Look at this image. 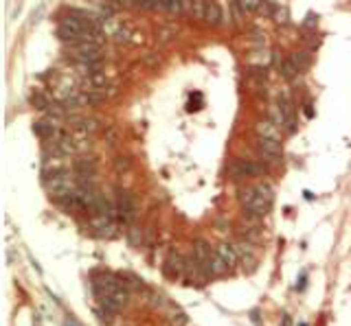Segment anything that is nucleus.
<instances>
[{
  "label": "nucleus",
  "instance_id": "obj_1",
  "mask_svg": "<svg viewBox=\"0 0 351 326\" xmlns=\"http://www.w3.org/2000/svg\"><path fill=\"white\" fill-rule=\"evenodd\" d=\"M270 173V164L266 160H248L235 158L228 164V176L231 179H246V177H264Z\"/></svg>",
  "mask_w": 351,
  "mask_h": 326
},
{
  "label": "nucleus",
  "instance_id": "obj_2",
  "mask_svg": "<svg viewBox=\"0 0 351 326\" xmlns=\"http://www.w3.org/2000/svg\"><path fill=\"white\" fill-rule=\"evenodd\" d=\"M44 188H46V193H49L51 200L59 201V200H64L66 195H70V193L77 191V179H75V176H70L68 171L66 173H57V176L46 179Z\"/></svg>",
  "mask_w": 351,
  "mask_h": 326
},
{
  "label": "nucleus",
  "instance_id": "obj_3",
  "mask_svg": "<svg viewBox=\"0 0 351 326\" xmlns=\"http://www.w3.org/2000/svg\"><path fill=\"white\" fill-rule=\"evenodd\" d=\"M101 42H90V40H79L75 44L68 46V55L75 61H92V59H99L101 57Z\"/></svg>",
  "mask_w": 351,
  "mask_h": 326
},
{
  "label": "nucleus",
  "instance_id": "obj_4",
  "mask_svg": "<svg viewBox=\"0 0 351 326\" xmlns=\"http://www.w3.org/2000/svg\"><path fill=\"white\" fill-rule=\"evenodd\" d=\"M116 219L121 221L123 226L134 224L136 219V204H134V197L130 195L128 191H116Z\"/></svg>",
  "mask_w": 351,
  "mask_h": 326
},
{
  "label": "nucleus",
  "instance_id": "obj_5",
  "mask_svg": "<svg viewBox=\"0 0 351 326\" xmlns=\"http://www.w3.org/2000/svg\"><path fill=\"white\" fill-rule=\"evenodd\" d=\"M90 228L92 232L99 239H114L119 234V224H116V217L110 215H90Z\"/></svg>",
  "mask_w": 351,
  "mask_h": 326
},
{
  "label": "nucleus",
  "instance_id": "obj_6",
  "mask_svg": "<svg viewBox=\"0 0 351 326\" xmlns=\"http://www.w3.org/2000/svg\"><path fill=\"white\" fill-rule=\"evenodd\" d=\"M257 149H259L261 158L268 164H281L283 162V145L281 140H270V138H257Z\"/></svg>",
  "mask_w": 351,
  "mask_h": 326
},
{
  "label": "nucleus",
  "instance_id": "obj_7",
  "mask_svg": "<svg viewBox=\"0 0 351 326\" xmlns=\"http://www.w3.org/2000/svg\"><path fill=\"white\" fill-rule=\"evenodd\" d=\"M185 267H187V258H182L180 252L171 250V252L167 254L165 263H162V274H165L167 278H171V280H176V278L185 276Z\"/></svg>",
  "mask_w": 351,
  "mask_h": 326
},
{
  "label": "nucleus",
  "instance_id": "obj_8",
  "mask_svg": "<svg viewBox=\"0 0 351 326\" xmlns=\"http://www.w3.org/2000/svg\"><path fill=\"white\" fill-rule=\"evenodd\" d=\"M235 245V252H237V258H240V263L244 265V269L248 272H252V269L257 267V250H255V243H250V241L242 239L237 241Z\"/></svg>",
  "mask_w": 351,
  "mask_h": 326
},
{
  "label": "nucleus",
  "instance_id": "obj_9",
  "mask_svg": "<svg viewBox=\"0 0 351 326\" xmlns=\"http://www.w3.org/2000/svg\"><path fill=\"white\" fill-rule=\"evenodd\" d=\"M33 134L37 136L40 140L49 143V140H57L59 136L64 134L57 125V119H49V121H37L33 123Z\"/></svg>",
  "mask_w": 351,
  "mask_h": 326
},
{
  "label": "nucleus",
  "instance_id": "obj_10",
  "mask_svg": "<svg viewBox=\"0 0 351 326\" xmlns=\"http://www.w3.org/2000/svg\"><path fill=\"white\" fill-rule=\"evenodd\" d=\"M66 155H55V158H44L42 160V179H49L57 173H66L68 164H66Z\"/></svg>",
  "mask_w": 351,
  "mask_h": 326
},
{
  "label": "nucleus",
  "instance_id": "obj_11",
  "mask_svg": "<svg viewBox=\"0 0 351 326\" xmlns=\"http://www.w3.org/2000/svg\"><path fill=\"white\" fill-rule=\"evenodd\" d=\"M257 138H270V140H281V127H277L270 119L259 121L255 125Z\"/></svg>",
  "mask_w": 351,
  "mask_h": 326
},
{
  "label": "nucleus",
  "instance_id": "obj_12",
  "mask_svg": "<svg viewBox=\"0 0 351 326\" xmlns=\"http://www.w3.org/2000/svg\"><path fill=\"white\" fill-rule=\"evenodd\" d=\"M224 22V11L215 0H209L207 2V18H204V25L209 26H222Z\"/></svg>",
  "mask_w": 351,
  "mask_h": 326
},
{
  "label": "nucleus",
  "instance_id": "obj_13",
  "mask_svg": "<svg viewBox=\"0 0 351 326\" xmlns=\"http://www.w3.org/2000/svg\"><path fill=\"white\" fill-rule=\"evenodd\" d=\"M193 256H195V261L200 263L204 269H207V263H209V258L213 256V252H211V245L207 243V241H202V239H198L193 243Z\"/></svg>",
  "mask_w": 351,
  "mask_h": 326
},
{
  "label": "nucleus",
  "instance_id": "obj_14",
  "mask_svg": "<svg viewBox=\"0 0 351 326\" xmlns=\"http://www.w3.org/2000/svg\"><path fill=\"white\" fill-rule=\"evenodd\" d=\"M215 252L224 258V263L228 265V269H233L237 265V261H240V258H237V252H235V245L233 243H219L217 248H215Z\"/></svg>",
  "mask_w": 351,
  "mask_h": 326
},
{
  "label": "nucleus",
  "instance_id": "obj_15",
  "mask_svg": "<svg viewBox=\"0 0 351 326\" xmlns=\"http://www.w3.org/2000/svg\"><path fill=\"white\" fill-rule=\"evenodd\" d=\"M81 86L83 90H104L108 86V77H106V73H95V75H88V77H83V81H81Z\"/></svg>",
  "mask_w": 351,
  "mask_h": 326
},
{
  "label": "nucleus",
  "instance_id": "obj_16",
  "mask_svg": "<svg viewBox=\"0 0 351 326\" xmlns=\"http://www.w3.org/2000/svg\"><path fill=\"white\" fill-rule=\"evenodd\" d=\"M290 59L294 61V66L298 68V73H307L312 66V53L310 50H294L292 55H290Z\"/></svg>",
  "mask_w": 351,
  "mask_h": 326
},
{
  "label": "nucleus",
  "instance_id": "obj_17",
  "mask_svg": "<svg viewBox=\"0 0 351 326\" xmlns=\"http://www.w3.org/2000/svg\"><path fill=\"white\" fill-rule=\"evenodd\" d=\"M226 272H228V265L224 263V258L219 256L217 252H213V256H211L207 263V274L209 276H222V274H226Z\"/></svg>",
  "mask_w": 351,
  "mask_h": 326
},
{
  "label": "nucleus",
  "instance_id": "obj_18",
  "mask_svg": "<svg viewBox=\"0 0 351 326\" xmlns=\"http://www.w3.org/2000/svg\"><path fill=\"white\" fill-rule=\"evenodd\" d=\"M207 2L209 0H191L189 2V13L193 20L204 22V18H207Z\"/></svg>",
  "mask_w": 351,
  "mask_h": 326
},
{
  "label": "nucleus",
  "instance_id": "obj_19",
  "mask_svg": "<svg viewBox=\"0 0 351 326\" xmlns=\"http://www.w3.org/2000/svg\"><path fill=\"white\" fill-rule=\"evenodd\" d=\"M29 103L35 107V110H40V112H49V107H51V99L46 97V94H42V92H37V90H33L31 92V97H29Z\"/></svg>",
  "mask_w": 351,
  "mask_h": 326
},
{
  "label": "nucleus",
  "instance_id": "obj_20",
  "mask_svg": "<svg viewBox=\"0 0 351 326\" xmlns=\"http://www.w3.org/2000/svg\"><path fill=\"white\" fill-rule=\"evenodd\" d=\"M279 73H281V77L288 79V81H292V79H297L298 75H301V73H298V68L294 66V61L290 59V57L283 59V61L279 64Z\"/></svg>",
  "mask_w": 351,
  "mask_h": 326
},
{
  "label": "nucleus",
  "instance_id": "obj_21",
  "mask_svg": "<svg viewBox=\"0 0 351 326\" xmlns=\"http://www.w3.org/2000/svg\"><path fill=\"white\" fill-rule=\"evenodd\" d=\"M125 237H128V243L132 245V248H140L143 245V230L138 228V226H134V224H130V226H125Z\"/></svg>",
  "mask_w": 351,
  "mask_h": 326
},
{
  "label": "nucleus",
  "instance_id": "obj_22",
  "mask_svg": "<svg viewBox=\"0 0 351 326\" xmlns=\"http://www.w3.org/2000/svg\"><path fill=\"white\" fill-rule=\"evenodd\" d=\"M132 37H136V35H134V31L130 29V26H119V29L112 33V40H114L116 44H130Z\"/></svg>",
  "mask_w": 351,
  "mask_h": 326
},
{
  "label": "nucleus",
  "instance_id": "obj_23",
  "mask_svg": "<svg viewBox=\"0 0 351 326\" xmlns=\"http://www.w3.org/2000/svg\"><path fill=\"white\" fill-rule=\"evenodd\" d=\"M274 11H277V4H274L272 0H261L259 9H257V13H259L261 18H272Z\"/></svg>",
  "mask_w": 351,
  "mask_h": 326
},
{
  "label": "nucleus",
  "instance_id": "obj_24",
  "mask_svg": "<svg viewBox=\"0 0 351 326\" xmlns=\"http://www.w3.org/2000/svg\"><path fill=\"white\" fill-rule=\"evenodd\" d=\"M167 322H169V326H187L189 324V318H187L185 311H171Z\"/></svg>",
  "mask_w": 351,
  "mask_h": 326
},
{
  "label": "nucleus",
  "instance_id": "obj_25",
  "mask_svg": "<svg viewBox=\"0 0 351 326\" xmlns=\"http://www.w3.org/2000/svg\"><path fill=\"white\" fill-rule=\"evenodd\" d=\"M255 188H257V195L259 197H264V200H268V201H274V188L270 186L268 182H259Z\"/></svg>",
  "mask_w": 351,
  "mask_h": 326
},
{
  "label": "nucleus",
  "instance_id": "obj_26",
  "mask_svg": "<svg viewBox=\"0 0 351 326\" xmlns=\"http://www.w3.org/2000/svg\"><path fill=\"white\" fill-rule=\"evenodd\" d=\"M237 197H240L242 206H248V204H250V201L257 197V188H255V186H246V188H242L240 195H237Z\"/></svg>",
  "mask_w": 351,
  "mask_h": 326
},
{
  "label": "nucleus",
  "instance_id": "obj_27",
  "mask_svg": "<svg viewBox=\"0 0 351 326\" xmlns=\"http://www.w3.org/2000/svg\"><path fill=\"white\" fill-rule=\"evenodd\" d=\"M248 75H250L252 79H257V81H266L268 68H266V66H248Z\"/></svg>",
  "mask_w": 351,
  "mask_h": 326
},
{
  "label": "nucleus",
  "instance_id": "obj_28",
  "mask_svg": "<svg viewBox=\"0 0 351 326\" xmlns=\"http://www.w3.org/2000/svg\"><path fill=\"white\" fill-rule=\"evenodd\" d=\"M202 103H204L202 94H200V92H193V94H191V99H189V103H187V112H198V110H202Z\"/></svg>",
  "mask_w": 351,
  "mask_h": 326
},
{
  "label": "nucleus",
  "instance_id": "obj_29",
  "mask_svg": "<svg viewBox=\"0 0 351 326\" xmlns=\"http://www.w3.org/2000/svg\"><path fill=\"white\" fill-rule=\"evenodd\" d=\"M130 167H132V160H130L128 155H116V158H114V171L116 173L130 171Z\"/></svg>",
  "mask_w": 351,
  "mask_h": 326
},
{
  "label": "nucleus",
  "instance_id": "obj_30",
  "mask_svg": "<svg viewBox=\"0 0 351 326\" xmlns=\"http://www.w3.org/2000/svg\"><path fill=\"white\" fill-rule=\"evenodd\" d=\"M272 20L277 22V25H281V26L290 25V13H288V9H285V7H277V11H274Z\"/></svg>",
  "mask_w": 351,
  "mask_h": 326
},
{
  "label": "nucleus",
  "instance_id": "obj_31",
  "mask_svg": "<svg viewBox=\"0 0 351 326\" xmlns=\"http://www.w3.org/2000/svg\"><path fill=\"white\" fill-rule=\"evenodd\" d=\"M270 121H272L277 127H283V112H281L279 105H272V107H270ZM281 131H283V129H281Z\"/></svg>",
  "mask_w": 351,
  "mask_h": 326
},
{
  "label": "nucleus",
  "instance_id": "obj_32",
  "mask_svg": "<svg viewBox=\"0 0 351 326\" xmlns=\"http://www.w3.org/2000/svg\"><path fill=\"white\" fill-rule=\"evenodd\" d=\"M240 2V7L244 9L246 13H257V9H259V2L261 0H237Z\"/></svg>",
  "mask_w": 351,
  "mask_h": 326
},
{
  "label": "nucleus",
  "instance_id": "obj_33",
  "mask_svg": "<svg viewBox=\"0 0 351 326\" xmlns=\"http://www.w3.org/2000/svg\"><path fill=\"white\" fill-rule=\"evenodd\" d=\"M104 138H106V143H108V145H116V140H119V131H116L114 127H106Z\"/></svg>",
  "mask_w": 351,
  "mask_h": 326
},
{
  "label": "nucleus",
  "instance_id": "obj_34",
  "mask_svg": "<svg viewBox=\"0 0 351 326\" xmlns=\"http://www.w3.org/2000/svg\"><path fill=\"white\" fill-rule=\"evenodd\" d=\"M176 33L171 29H158L156 31V40H161L162 44H167V42H171V37H174Z\"/></svg>",
  "mask_w": 351,
  "mask_h": 326
},
{
  "label": "nucleus",
  "instance_id": "obj_35",
  "mask_svg": "<svg viewBox=\"0 0 351 326\" xmlns=\"http://www.w3.org/2000/svg\"><path fill=\"white\" fill-rule=\"evenodd\" d=\"M316 25H318V16L316 13H307L305 22H303V29H316Z\"/></svg>",
  "mask_w": 351,
  "mask_h": 326
},
{
  "label": "nucleus",
  "instance_id": "obj_36",
  "mask_svg": "<svg viewBox=\"0 0 351 326\" xmlns=\"http://www.w3.org/2000/svg\"><path fill=\"white\" fill-rule=\"evenodd\" d=\"M305 287H307V272L303 269V272L298 274V278H297V285H294V289H297V291H303Z\"/></svg>",
  "mask_w": 351,
  "mask_h": 326
},
{
  "label": "nucleus",
  "instance_id": "obj_37",
  "mask_svg": "<svg viewBox=\"0 0 351 326\" xmlns=\"http://www.w3.org/2000/svg\"><path fill=\"white\" fill-rule=\"evenodd\" d=\"M303 40H305L307 44H310V49H316V46L321 44V37H318L316 33H310V35H305V37H303Z\"/></svg>",
  "mask_w": 351,
  "mask_h": 326
},
{
  "label": "nucleus",
  "instance_id": "obj_38",
  "mask_svg": "<svg viewBox=\"0 0 351 326\" xmlns=\"http://www.w3.org/2000/svg\"><path fill=\"white\" fill-rule=\"evenodd\" d=\"M152 304H154V306H158V309H161V306H165V304H167L165 296H161V294H152Z\"/></svg>",
  "mask_w": 351,
  "mask_h": 326
},
{
  "label": "nucleus",
  "instance_id": "obj_39",
  "mask_svg": "<svg viewBox=\"0 0 351 326\" xmlns=\"http://www.w3.org/2000/svg\"><path fill=\"white\" fill-rule=\"evenodd\" d=\"M42 11H44V7H40V9H37V11H33V16H31V25H35V22H40V20H37V18L42 16Z\"/></svg>",
  "mask_w": 351,
  "mask_h": 326
},
{
  "label": "nucleus",
  "instance_id": "obj_40",
  "mask_svg": "<svg viewBox=\"0 0 351 326\" xmlns=\"http://www.w3.org/2000/svg\"><path fill=\"white\" fill-rule=\"evenodd\" d=\"M305 116H307V119H314V107H312L310 103L305 105Z\"/></svg>",
  "mask_w": 351,
  "mask_h": 326
},
{
  "label": "nucleus",
  "instance_id": "obj_41",
  "mask_svg": "<svg viewBox=\"0 0 351 326\" xmlns=\"http://www.w3.org/2000/svg\"><path fill=\"white\" fill-rule=\"evenodd\" d=\"M281 326H292V320H290V315H283V320H281Z\"/></svg>",
  "mask_w": 351,
  "mask_h": 326
},
{
  "label": "nucleus",
  "instance_id": "obj_42",
  "mask_svg": "<svg viewBox=\"0 0 351 326\" xmlns=\"http://www.w3.org/2000/svg\"><path fill=\"white\" fill-rule=\"evenodd\" d=\"M250 315H252V322H255V324H259V322H261V320H259V313H257V311H252Z\"/></svg>",
  "mask_w": 351,
  "mask_h": 326
},
{
  "label": "nucleus",
  "instance_id": "obj_43",
  "mask_svg": "<svg viewBox=\"0 0 351 326\" xmlns=\"http://www.w3.org/2000/svg\"><path fill=\"white\" fill-rule=\"evenodd\" d=\"M303 195H305V200H316V195H314V193H310V191H305V193H303Z\"/></svg>",
  "mask_w": 351,
  "mask_h": 326
},
{
  "label": "nucleus",
  "instance_id": "obj_44",
  "mask_svg": "<svg viewBox=\"0 0 351 326\" xmlns=\"http://www.w3.org/2000/svg\"><path fill=\"white\" fill-rule=\"evenodd\" d=\"M66 326H77L75 322H70V320H66Z\"/></svg>",
  "mask_w": 351,
  "mask_h": 326
},
{
  "label": "nucleus",
  "instance_id": "obj_45",
  "mask_svg": "<svg viewBox=\"0 0 351 326\" xmlns=\"http://www.w3.org/2000/svg\"><path fill=\"white\" fill-rule=\"evenodd\" d=\"M298 326H307V324H305V322H303V324H298Z\"/></svg>",
  "mask_w": 351,
  "mask_h": 326
}]
</instances>
